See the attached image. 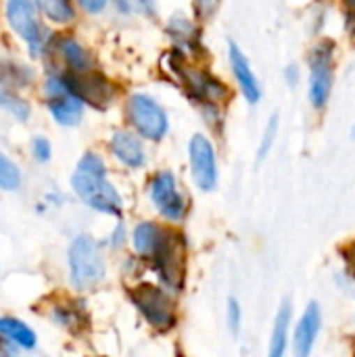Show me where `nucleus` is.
Instances as JSON below:
<instances>
[{
    "label": "nucleus",
    "mask_w": 355,
    "mask_h": 357,
    "mask_svg": "<svg viewBox=\"0 0 355 357\" xmlns=\"http://www.w3.org/2000/svg\"><path fill=\"white\" fill-rule=\"evenodd\" d=\"M0 107L4 111H8L10 115H15L17 119H21V121L29 117V105L21 96H17L13 92V88L4 86L2 82H0Z\"/></svg>",
    "instance_id": "obj_21"
},
{
    "label": "nucleus",
    "mask_w": 355,
    "mask_h": 357,
    "mask_svg": "<svg viewBox=\"0 0 355 357\" xmlns=\"http://www.w3.org/2000/svg\"><path fill=\"white\" fill-rule=\"evenodd\" d=\"M52 320H54L59 326L75 328V326H80L82 316H80V310H77L75 305H54V307H52Z\"/></svg>",
    "instance_id": "obj_24"
},
{
    "label": "nucleus",
    "mask_w": 355,
    "mask_h": 357,
    "mask_svg": "<svg viewBox=\"0 0 355 357\" xmlns=\"http://www.w3.org/2000/svg\"><path fill=\"white\" fill-rule=\"evenodd\" d=\"M36 0H6V19L10 27L23 38L31 54H40L44 48V29L36 15Z\"/></svg>",
    "instance_id": "obj_6"
},
{
    "label": "nucleus",
    "mask_w": 355,
    "mask_h": 357,
    "mask_svg": "<svg viewBox=\"0 0 355 357\" xmlns=\"http://www.w3.org/2000/svg\"><path fill=\"white\" fill-rule=\"evenodd\" d=\"M188 153H190V169L197 186L205 192L213 190L218 184V161L211 142L203 134H195L188 144Z\"/></svg>",
    "instance_id": "obj_11"
},
{
    "label": "nucleus",
    "mask_w": 355,
    "mask_h": 357,
    "mask_svg": "<svg viewBox=\"0 0 355 357\" xmlns=\"http://www.w3.org/2000/svg\"><path fill=\"white\" fill-rule=\"evenodd\" d=\"M132 301L138 307V312L146 318V322L159 331H167L176 322V312H174V301L172 297L153 284H140L132 289Z\"/></svg>",
    "instance_id": "obj_4"
},
{
    "label": "nucleus",
    "mask_w": 355,
    "mask_h": 357,
    "mask_svg": "<svg viewBox=\"0 0 355 357\" xmlns=\"http://www.w3.org/2000/svg\"><path fill=\"white\" fill-rule=\"evenodd\" d=\"M276 130H278V115H274L266 128V134H264V140H262V146H259V159H264L274 142V136H276Z\"/></svg>",
    "instance_id": "obj_26"
},
{
    "label": "nucleus",
    "mask_w": 355,
    "mask_h": 357,
    "mask_svg": "<svg viewBox=\"0 0 355 357\" xmlns=\"http://www.w3.org/2000/svg\"><path fill=\"white\" fill-rule=\"evenodd\" d=\"M115 6L121 10V13H130L132 10V0H113Z\"/></svg>",
    "instance_id": "obj_30"
},
{
    "label": "nucleus",
    "mask_w": 355,
    "mask_h": 357,
    "mask_svg": "<svg viewBox=\"0 0 355 357\" xmlns=\"http://www.w3.org/2000/svg\"><path fill=\"white\" fill-rule=\"evenodd\" d=\"M71 186L75 195L94 211L107 215H121L123 201L115 190V186L107 180L105 163L96 153H86L80 159L71 176Z\"/></svg>",
    "instance_id": "obj_1"
},
{
    "label": "nucleus",
    "mask_w": 355,
    "mask_h": 357,
    "mask_svg": "<svg viewBox=\"0 0 355 357\" xmlns=\"http://www.w3.org/2000/svg\"><path fill=\"white\" fill-rule=\"evenodd\" d=\"M218 6H220V0H195V10H197L199 19L211 17Z\"/></svg>",
    "instance_id": "obj_28"
},
{
    "label": "nucleus",
    "mask_w": 355,
    "mask_h": 357,
    "mask_svg": "<svg viewBox=\"0 0 355 357\" xmlns=\"http://www.w3.org/2000/svg\"><path fill=\"white\" fill-rule=\"evenodd\" d=\"M151 201L157 205L159 213L165 220L172 222H180L186 215V201L180 195L178 186H176V178L169 172H161L153 178L151 188H149Z\"/></svg>",
    "instance_id": "obj_10"
},
{
    "label": "nucleus",
    "mask_w": 355,
    "mask_h": 357,
    "mask_svg": "<svg viewBox=\"0 0 355 357\" xmlns=\"http://www.w3.org/2000/svg\"><path fill=\"white\" fill-rule=\"evenodd\" d=\"M163 234H165V230H161L159 226H155L151 222L138 224L134 228V234H132L134 251L142 257H153L155 251L159 249L161 241H163Z\"/></svg>",
    "instance_id": "obj_16"
},
{
    "label": "nucleus",
    "mask_w": 355,
    "mask_h": 357,
    "mask_svg": "<svg viewBox=\"0 0 355 357\" xmlns=\"http://www.w3.org/2000/svg\"><path fill=\"white\" fill-rule=\"evenodd\" d=\"M31 153H33V157H36L38 163H46V161L50 159V155H52L50 142H48L44 136L33 138V140H31Z\"/></svg>",
    "instance_id": "obj_25"
},
{
    "label": "nucleus",
    "mask_w": 355,
    "mask_h": 357,
    "mask_svg": "<svg viewBox=\"0 0 355 357\" xmlns=\"http://www.w3.org/2000/svg\"><path fill=\"white\" fill-rule=\"evenodd\" d=\"M0 337L21 349L36 347V333L17 318H0Z\"/></svg>",
    "instance_id": "obj_18"
},
{
    "label": "nucleus",
    "mask_w": 355,
    "mask_h": 357,
    "mask_svg": "<svg viewBox=\"0 0 355 357\" xmlns=\"http://www.w3.org/2000/svg\"><path fill=\"white\" fill-rule=\"evenodd\" d=\"M289 324H291V305L289 301L280 307L276 322H274V331H272V339H270V356L280 357L287 351V337H289Z\"/></svg>",
    "instance_id": "obj_19"
},
{
    "label": "nucleus",
    "mask_w": 355,
    "mask_h": 357,
    "mask_svg": "<svg viewBox=\"0 0 355 357\" xmlns=\"http://www.w3.org/2000/svg\"><path fill=\"white\" fill-rule=\"evenodd\" d=\"M287 77L291 79V84L297 82V67H295V65H291V67L287 69Z\"/></svg>",
    "instance_id": "obj_31"
},
{
    "label": "nucleus",
    "mask_w": 355,
    "mask_h": 357,
    "mask_svg": "<svg viewBox=\"0 0 355 357\" xmlns=\"http://www.w3.org/2000/svg\"><path fill=\"white\" fill-rule=\"evenodd\" d=\"M69 276L73 289L77 291H90L103 282L105 259L98 243L92 236L80 234L73 238L69 247Z\"/></svg>",
    "instance_id": "obj_2"
},
{
    "label": "nucleus",
    "mask_w": 355,
    "mask_h": 357,
    "mask_svg": "<svg viewBox=\"0 0 355 357\" xmlns=\"http://www.w3.org/2000/svg\"><path fill=\"white\" fill-rule=\"evenodd\" d=\"M128 119L146 140H161L167 134V115L159 102L146 94H132L128 100Z\"/></svg>",
    "instance_id": "obj_3"
},
{
    "label": "nucleus",
    "mask_w": 355,
    "mask_h": 357,
    "mask_svg": "<svg viewBox=\"0 0 355 357\" xmlns=\"http://www.w3.org/2000/svg\"><path fill=\"white\" fill-rule=\"evenodd\" d=\"M155 264V270L159 278L172 289L178 291L182 287V276H184V247L182 238L178 234L165 232L159 249L151 257Z\"/></svg>",
    "instance_id": "obj_7"
},
{
    "label": "nucleus",
    "mask_w": 355,
    "mask_h": 357,
    "mask_svg": "<svg viewBox=\"0 0 355 357\" xmlns=\"http://www.w3.org/2000/svg\"><path fill=\"white\" fill-rule=\"evenodd\" d=\"M111 153L115 155L117 161H121L128 167H142L146 161V153H144L140 138L132 132H126V130H119L113 134Z\"/></svg>",
    "instance_id": "obj_14"
},
{
    "label": "nucleus",
    "mask_w": 355,
    "mask_h": 357,
    "mask_svg": "<svg viewBox=\"0 0 355 357\" xmlns=\"http://www.w3.org/2000/svg\"><path fill=\"white\" fill-rule=\"evenodd\" d=\"M228 326H230V331H232L234 335H236L239 328H241V305H239L236 299H230V301H228Z\"/></svg>",
    "instance_id": "obj_27"
},
{
    "label": "nucleus",
    "mask_w": 355,
    "mask_h": 357,
    "mask_svg": "<svg viewBox=\"0 0 355 357\" xmlns=\"http://www.w3.org/2000/svg\"><path fill=\"white\" fill-rule=\"evenodd\" d=\"M56 50L61 54V59L65 61L69 71H84V69H92V56L90 52L73 38H61L56 44Z\"/></svg>",
    "instance_id": "obj_17"
},
{
    "label": "nucleus",
    "mask_w": 355,
    "mask_h": 357,
    "mask_svg": "<svg viewBox=\"0 0 355 357\" xmlns=\"http://www.w3.org/2000/svg\"><path fill=\"white\" fill-rule=\"evenodd\" d=\"M46 105L54 121L61 126H77L84 113V100L73 94L63 75H50L44 86Z\"/></svg>",
    "instance_id": "obj_5"
},
{
    "label": "nucleus",
    "mask_w": 355,
    "mask_h": 357,
    "mask_svg": "<svg viewBox=\"0 0 355 357\" xmlns=\"http://www.w3.org/2000/svg\"><path fill=\"white\" fill-rule=\"evenodd\" d=\"M228 52H230L232 73H234V77H236V82H239L243 94H245V98H247L251 105L257 102L259 96H262V88H259V82H257V77H255V73H253L249 61H247V56L243 54V50H241L234 42L228 44Z\"/></svg>",
    "instance_id": "obj_12"
},
{
    "label": "nucleus",
    "mask_w": 355,
    "mask_h": 357,
    "mask_svg": "<svg viewBox=\"0 0 355 357\" xmlns=\"http://www.w3.org/2000/svg\"><path fill=\"white\" fill-rule=\"evenodd\" d=\"M36 4L44 13L46 19H50L52 23H59V25H67L75 17L71 0H36Z\"/></svg>",
    "instance_id": "obj_20"
},
{
    "label": "nucleus",
    "mask_w": 355,
    "mask_h": 357,
    "mask_svg": "<svg viewBox=\"0 0 355 357\" xmlns=\"http://www.w3.org/2000/svg\"><path fill=\"white\" fill-rule=\"evenodd\" d=\"M320 324H322L320 307H318V303H310L297 324V331H295V354L297 356L305 357L312 354L314 343L320 335Z\"/></svg>",
    "instance_id": "obj_13"
},
{
    "label": "nucleus",
    "mask_w": 355,
    "mask_h": 357,
    "mask_svg": "<svg viewBox=\"0 0 355 357\" xmlns=\"http://www.w3.org/2000/svg\"><path fill=\"white\" fill-rule=\"evenodd\" d=\"M312 75H310V100L314 107L322 109L331 98L333 90V44H318L310 59Z\"/></svg>",
    "instance_id": "obj_9"
},
{
    "label": "nucleus",
    "mask_w": 355,
    "mask_h": 357,
    "mask_svg": "<svg viewBox=\"0 0 355 357\" xmlns=\"http://www.w3.org/2000/svg\"><path fill=\"white\" fill-rule=\"evenodd\" d=\"M31 71L25 69L23 65H17V63H4L0 67V82L8 88H15V86H25L31 82Z\"/></svg>",
    "instance_id": "obj_22"
},
{
    "label": "nucleus",
    "mask_w": 355,
    "mask_h": 357,
    "mask_svg": "<svg viewBox=\"0 0 355 357\" xmlns=\"http://www.w3.org/2000/svg\"><path fill=\"white\" fill-rule=\"evenodd\" d=\"M77 4H80L86 13L96 15V13H103V10H105L107 0H77Z\"/></svg>",
    "instance_id": "obj_29"
},
{
    "label": "nucleus",
    "mask_w": 355,
    "mask_h": 357,
    "mask_svg": "<svg viewBox=\"0 0 355 357\" xmlns=\"http://www.w3.org/2000/svg\"><path fill=\"white\" fill-rule=\"evenodd\" d=\"M184 82H186L188 90L195 96H199L201 100H222L226 96V88L218 79L207 75L205 71L186 69L184 71Z\"/></svg>",
    "instance_id": "obj_15"
},
{
    "label": "nucleus",
    "mask_w": 355,
    "mask_h": 357,
    "mask_svg": "<svg viewBox=\"0 0 355 357\" xmlns=\"http://www.w3.org/2000/svg\"><path fill=\"white\" fill-rule=\"evenodd\" d=\"M354 136H355V128H354Z\"/></svg>",
    "instance_id": "obj_33"
},
{
    "label": "nucleus",
    "mask_w": 355,
    "mask_h": 357,
    "mask_svg": "<svg viewBox=\"0 0 355 357\" xmlns=\"http://www.w3.org/2000/svg\"><path fill=\"white\" fill-rule=\"evenodd\" d=\"M21 186V172L19 167L0 153V188L2 190H17Z\"/></svg>",
    "instance_id": "obj_23"
},
{
    "label": "nucleus",
    "mask_w": 355,
    "mask_h": 357,
    "mask_svg": "<svg viewBox=\"0 0 355 357\" xmlns=\"http://www.w3.org/2000/svg\"><path fill=\"white\" fill-rule=\"evenodd\" d=\"M349 251H352V257H349V259H352V264H354V268H355V245H352V249H349Z\"/></svg>",
    "instance_id": "obj_32"
},
{
    "label": "nucleus",
    "mask_w": 355,
    "mask_h": 357,
    "mask_svg": "<svg viewBox=\"0 0 355 357\" xmlns=\"http://www.w3.org/2000/svg\"><path fill=\"white\" fill-rule=\"evenodd\" d=\"M63 77H65L67 86L73 90V94L84 100V105L105 109L113 98L111 82L105 75L96 73L94 69H84V71H69L67 69V73Z\"/></svg>",
    "instance_id": "obj_8"
}]
</instances>
